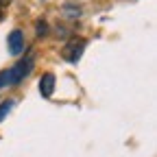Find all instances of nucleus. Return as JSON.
<instances>
[{
  "mask_svg": "<svg viewBox=\"0 0 157 157\" xmlns=\"http://www.w3.org/2000/svg\"><path fill=\"white\" fill-rule=\"evenodd\" d=\"M31 68H33V57L24 59V61H20L15 68L7 70V72H0V87H2V85H13V83H20V81H22V78L31 72Z\"/></svg>",
  "mask_w": 157,
  "mask_h": 157,
  "instance_id": "nucleus-1",
  "label": "nucleus"
},
{
  "mask_svg": "<svg viewBox=\"0 0 157 157\" xmlns=\"http://www.w3.org/2000/svg\"><path fill=\"white\" fill-rule=\"evenodd\" d=\"M83 50H85V39H83V37H74V39H70V42L63 46L61 55H63V59H66V61L76 63L78 59H81Z\"/></svg>",
  "mask_w": 157,
  "mask_h": 157,
  "instance_id": "nucleus-2",
  "label": "nucleus"
},
{
  "mask_svg": "<svg viewBox=\"0 0 157 157\" xmlns=\"http://www.w3.org/2000/svg\"><path fill=\"white\" fill-rule=\"evenodd\" d=\"M7 48H9V52L15 55V57L24 50V35H22V31H13V33L9 35V39H7Z\"/></svg>",
  "mask_w": 157,
  "mask_h": 157,
  "instance_id": "nucleus-3",
  "label": "nucleus"
},
{
  "mask_svg": "<svg viewBox=\"0 0 157 157\" xmlns=\"http://www.w3.org/2000/svg\"><path fill=\"white\" fill-rule=\"evenodd\" d=\"M39 92H42V96H46V98L52 96V92H55V76L50 72L42 76V81H39Z\"/></svg>",
  "mask_w": 157,
  "mask_h": 157,
  "instance_id": "nucleus-4",
  "label": "nucleus"
},
{
  "mask_svg": "<svg viewBox=\"0 0 157 157\" xmlns=\"http://www.w3.org/2000/svg\"><path fill=\"white\" fill-rule=\"evenodd\" d=\"M9 109H11V103H2V105H0V120H2V118L7 116Z\"/></svg>",
  "mask_w": 157,
  "mask_h": 157,
  "instance_id": "nucleus-5",
  "label": "nucleus"
},
{
  "mask_svg": "<svg viewBox=\"0 0 157 157\" xmlns=\"http://www.w3.org/2000/svg\"><path fill=\"white\" fill-rule=\"evenodd\" d=\"M37 33H46V22H39L37 24Z\"/></svg>",
  "mask_w": 157,
  "mask_h": 157,
  "instance_id": "nucleus-6",
  "label": "nucleus"
},
{
  "mask_svg": "<svg viewBox=\"0 0 157 157\" xmlns=\"http://www.w3.org/2000/svg\"><path fill=\"white\" fill-rule=\"evenodd\" d=\"M5 5H9V0H0V7H5Z\"/></svg>",
  "mask_w": 157,
  "mask_h": 157,
  "instance_id": "nucleus-7",
  "label": "nucleus"
},
{
  "mask_svg": "<svg viewBox=\"0 0 157 157\" xmlns=\"http://www.w3.org/2000/svg\"><path fill=\"white\" fill-rule=\"evenodd\" d=\"M0 17H2V9H0Z\"/></svg>",
  "mask_w": 157,
  "mask_h": 157,
  "instance_id": "nucleus-8",
  "label": "nucleus"
}]
</instances>
